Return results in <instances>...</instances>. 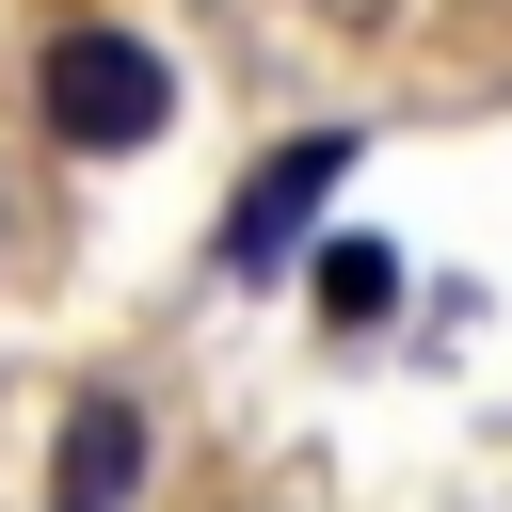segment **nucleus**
<instances>
[{
  "label": "nucleus",
  "instance_id": "f257e3e1",
  "mask_svg": "<svg viewBox=\"0 0 512 512\" xmlns=\"http://www.w3.org/2000/svg\"><path fill=\"white\" fill-rule=\"evenodd\" d=\"M32 112H48V144H80V160H144V144L176 128V64H160L128 16H64V32L32 48Z\"/></svg>",
  "mask_w": 512,
  "mask_h": 512
},
{
  "label": "nucleus",
  "instance_id": "f03ea898",
  "mask_svg": "<svg viewBox=\"0 0 512 512\" xmlns=\"http://www.w3.org/2000/svg\"><path fill=\"white\" fill-rule=\"evenodd\" d=\"M352 176V128H304V144H272L256 176H240V208H224V272L256 288V272H288V240L320 224V192Z\"/></svg>",
  "mask_w": 512,
  "mask_h": 512
},
{
  "label": "nucleus",
  "instance_id": "20e7f679",
  "mask_svg": "<svg viewBox=\"0 0 512 512\" xmlns=\"http://www.w3.org/2000/svg\"><path fill=\"white\" fill-rule=\"evenodd\" d=\"M384 304H400V256H384V240H320V320H336V336H368Z\"/></svg>",
  "mask_w": 512,
  "mask_h": 512
},
{
  "label": "nucleus",
  "instance_id": "7ed1b4c3",
  "mask_svg": "<svg viewBox=\"0 0 512 512\" xmlns=\"http://www.w3.org/2000/svg\"><path fill=\"white\" fill-rule=\"evenodd\" d=\"M128 496H144V400L96 384V400H64V496L48 512H128Z\"/></svg>",
  "mask_w": 512,
  "mask_h": 512
},
{
  "label": "nucleus",
  "instance_id": "39448f33",
  "mask_svg": "<svg viewBox=\"0 0 512 512\" xmlns=\"http://www.w3.org/2000/svg\"><path fill=\"white\" fill-rule=\"evenodd\" d=\"M336 16H400V0H336Z\"/></svg>",
  "mask_w": 512,
  "mask_h": 512
}]
</instances>
